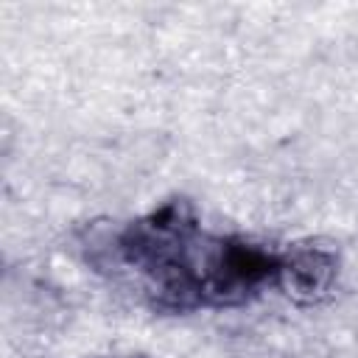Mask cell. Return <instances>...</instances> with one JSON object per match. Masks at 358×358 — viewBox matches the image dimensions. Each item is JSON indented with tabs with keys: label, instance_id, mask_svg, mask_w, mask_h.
<instances>
[{
	"label": "cell",
	"instance_id": "obj_1",
	"mask_svg": "<svg viewBox=\"0 0 358 358\" xmlns=\"http://www.w3.org/2000/svg\"><path fill=\"white\" fill-rule=\"evenodd\" d=\"M336 266H338L336 249L316 246V243H299V246H291L277 260L274 282L296 305H316L333 288Z\"/></svg>",
	"mask_w": 358,
	"mask_h": 358
}]
</instances>
